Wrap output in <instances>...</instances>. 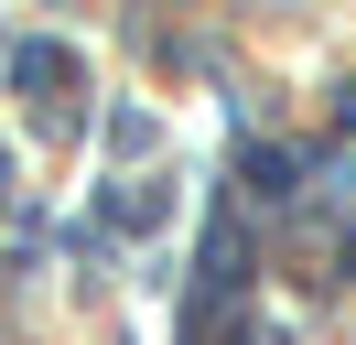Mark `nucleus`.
<instances>
[{"label": "nucleus", "instance_id": "obj_1", "mask_svg": "<svg viewBox=\"0 0 356 345\" xmlns=\"http://www.w3.org/2000/svg\"><path fill=\"white\" fill-rule=\"evenodd\" d=\"M11 76H22V86H76V54H65V43H22Z\"/></svg>", "mask_w": 356, "mask_h": 345}, {"label": "nucleus", "instance_id": "obj_2", "mask_svg": "<svg viewBox=\"0 0 356 345\" xmlns=\"http://www.w3.org/2000/svg\"><path fill=\"white\" fill-rule=\"evenodd\" d=\"M248 194H291V151H248Z\"/></svg>", "mask_w": 356, "mask_h": 345}]
</instances>
